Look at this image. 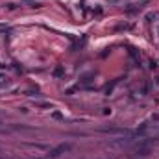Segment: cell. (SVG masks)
<instances>
[{
	"instance_id": "cell-1",
	"label": "cell",
	"mask_w": 159,
	"mask_h": 159,
	"mask_svg": "<svg viewBox=\"0 0 159 159\" xmlns=\"http://www.w3.org/2000/svg\"><path fill=\"white\" fill-rule=\"evenodd\" d=\"M61 74H63V69H61V67H59V69H56V76H61Z\"/></svg>"
}]
</instances>
